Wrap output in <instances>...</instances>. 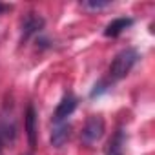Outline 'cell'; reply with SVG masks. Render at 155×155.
I'll use <instances>...</instances> for the list:
<instances>
[{
	"label": "cell",
	"mask_w": 155,
	"mask_h": 155,
	"mask_svg": "<svg viewBox=\"0 0 155 155\" xmlns=\"http://www.w3.org/2000/svg\"><path fill=\"white\" fill-rule=\"evenodd\" d=\"M137 62H139V51L135 48H126V49L119 51L115 55V58L111 60L110 68H108V77H106V79H102L99 84H95V90L91 91V97L108 91L115 82L122 81L124 77L133 69V66Z\"/></svg>",
	"instance_id": "cell-1"
},
{
	"label": "cell",
	"mask_w": 155,
	"mask_h": 155,
	"mask_svg": "<svg viewBox=\"0 0 155 155\" xmlns=\"http://www.w3.org/2000/svg\"><path fill=\"white\" fill-rule=\"evenodd\" d=\"M102 135H104V120H102V117L91 115L86 120L84 128H82V135H81L82 140L86 144H95L97 140L102 139Z\"/></svg>",
	"instance_id": "cell-2"
},
{
	"label": "cell",
	"mask_w": 155,
	"mask_h": 155,
	"mask_svg": "<svg viewBox=\"0 0 155 155\" xmlns=\"http://www.w3.org/2000/svg\"><path fill=\"white\" fill-rule=\"evenodd\" d=\"M77 104H79V101H77L75 95L68 93L60 99V102L57 104L55 111H53V124H62L68 120V117H71V113L77 110Z\"/></svg>",
	"instance_id": "cell-3"
},
{
	"label": "cell",
	"mask_w": 155,
	"mask_h": 155,
	"mask_svg": "<svg viewBox=\"0 0 155 155\" xmlns=\"http://www.w3.org/2000/svg\"><path fill=\"white\" fill-rule=\"evenodd\" d=\"M15 135H17L15 120L2 115L0 117V155H2V151H4V148L8 144H11L15 140Z\"/></svg>",
	"instance_id": "cell-4"
},
{
	"label": "cell",
	"mask_w": 155,
	"mask_h": 155,
	"mask_svg": "<svg viewBox=\"0 0 155 155\" xmlns=\"http://www.w3.org/2000/svg\"><path fill=\"white\" fill-rule=\"evenodd\" d=\"M133 26V18H128V17H120V18H115V20H111L108 26H106V29H104V35L106 37H111V38H115V37H119V35H122L128 28H131Z\"/></svg>",
	"instance_id": "cell-5"
},
{
	"label": "cell",
	"mask_w": 155,
	"mask_h": 155,
	"mask_svg": "<svg viewBox=\"0 0 155 155\" xmlns=\"http://www.w3.org/2000/svg\"><path fill=\"white\" fill-rule=\"evenodd\" d=\"M69 133H71V126L68 122H62V124H53V131H51V144L55 148H62L68 139H69Z\"/></svg>",
	"instance_id": "cell-6"
},
{
	"label": "cell",
	"mask_w": 155,
	"mask_h": 155,
	"mask_svg": "<svg viewBox=\"0 0 155 155\" xmlns=\"http://www.w3.org/2000/svg\"><path fill=\"white\" fill-rule=\"evenodd\" d=\"M42 28H44V20H42L40 17H37L35 13H29V15L24 18V24H22V35H24V38H28V37L38 33Z\"/></svg>",
	"instance_id": "cell-7"
},
{
	"label": "cell",
	"mask_w": 155,
	"mask_h": 155,
	"mask_svg": "<svg viewBox=\"0 0 155 155\" xmlns=\"http://www.w3.org/2000/svg\"><path fill=\"white\" fill-rule=\"evenodd\" d=\"M26 131H28L29 146L35 148V144H37V115H35V108L33 106H29L28 113H26Z\"/></svg>",
	"instance_id": "cell-8"
},
{
	"label": "cell",
	"mask_w": 155,
	"mask_h": 155,
	"mask_svg": "<svg viewBox=\"0 0 155 155\" xmlns=\"http://www.w3.org/2000/svg\"><path fill=\"white\" fill-rule=\"evenodd\" d=\"M110 6H111L110 0H86V2H82V8L88 11H99V9L110 8Z\"/></svg>",
	"instance_id": "cell-9"
},
{
	"label": "cell",
	"mask_w": 155,
	"mask_h": 155,
	"mask_svg": "<svg viewBox=\"0 0 155 155\" xmlns=\"http://www.w3.org/2000/svg\"><path fill=\"white\" fill-rule=\"evenodd\" d=\"M6 11H11V6H9V4H2V2H0V15L6 13Z\"/></svg>",
	"instance_id": "cell-10"
}]
</instances>
